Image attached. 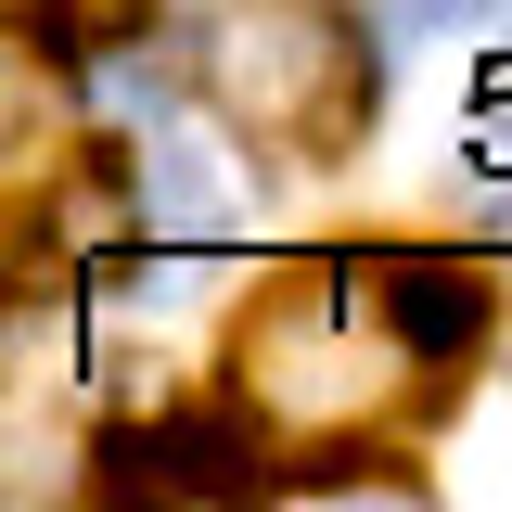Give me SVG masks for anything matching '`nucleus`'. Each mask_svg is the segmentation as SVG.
I'll list each match as a JSON object with an SVG mask.
<instances>
[{
    "label": "nucleus",
    "mask_w": 512,
    "mask_h": 512,
    "mask_svg": "<svg viewBox=\"0 0 512 512\" xmlns=\"http://www.w3.org/2000/svg\"><path fill=\"white\" fill-rule=\"evenodd\" d=\"M231 359H244V410L282 423V436H346V423L397 410L410 384L436 372V359L397 333L372 256H308V269H282L244 308V346H231Z\"/></svg>",
    "instance_id": "1"
},
{
    "label": "nucleus",
    "mask_w": 512,
    "mask_h": 512,
    "mask_svg": "<svg viewBox=\"0 0 512 512\" xmlns=\"http://www.w3.org/2000/svg\"><path fill=\"white\" fill-rule=\"evenodd\" d=\"M205 103L244 128V141H269V154L333 167L372 128V39L333 0H256V13L218 26V52H205Z\"/></svg>",
    "instance_id": "2"
},
{
    "label": "nucleus",
    "mask_w": 512,
    "mask_h": 512,
    "mask_svg": "<svg viewBox=\"0 0 512 512\" xmlns=\"http://www.w3.org/2000/svg\"><path fill=\"white\" fill-rule=\"evenodd\" d=\"M141 218L167 231V244H231L244 231V192H231V167L205 154V141H141Z\"/></svg>",
    "instance_id": "3"
},
{
    "label": "nucleus",
    "mask_w": 512,
    "mask_h": 512,
    "mask_svg": "<svg viewBox=\"0 0 512 512\" xmlns=\"http://www.w3.org/2000/svg\"><path fill=\"white\" fill-rule=\"evenodd\" d=\"M116 487H167V500L256 487V448L231 423H154V436H116Z\"/></svg>",
    "instance_id": "4"
},
{
    "label": "nucleus",
    "mask_w": 512,
    "mask_h": 512,
    "mask_svg": "<svg viewBox=\"0 0 512 512\" xmlns=\"http://www.w3.org/2000/svg\"><path fill=\"white\" fill-rule=\"evenodd\" d=\"M39 128H52V77L0 39V167H26V154H39Z\"/></svg>",
    "instance_id": "5"
},
{
    "label": "nucleus",
    "mask_w": 512,
    "mask_h": 512,
    "mask_svg": "<svg viewBox=\"0 0 512 512\" xmlns=\"http://www.w3.org/2000/svg\"><path fill=\"white\" fill-rule=\"evenodd\" d=\"M384 13H397L410 39H448V26H500L512 0H384Z\"/></svg>",
    "instance_id": "6"
},
{
    "label": "nucleus",
    "mask_w": 512,
    "mask_h": 512,
    "mask_svg": "<svg viewBox=\"0 0 512 512\" xmlns=\"http://www.w3.org/2000/svg\"><path fill=\"white\" fill-rule=\"evenodd\" d=\"M39 13H52L64 39H90V52H116V39H128V13H141V0H39Z\"/></svg>",
    "instance_id": "7"
},
{
    "label": "nucleus",
    "mask_w": 512,
    "mask_h": 512,
    "mask_svg": "<svg viewBox=\"0 0 512 512\" xmlns=\"http://www.w3.org/2000/svg\"><path fill=\"white\" fill-rule=\"evenodd\" d=\"M474 167H487V180H512V103H487V116H474Z\"/></svg>",
    "instance_id": "8"
}]
</instances>
